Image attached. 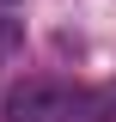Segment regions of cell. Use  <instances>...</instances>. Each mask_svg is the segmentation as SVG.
I'll list each match as a JSON object with an SVG mask.
<instances>
[{
	"mask_svg": "<svg viewBox=\"0 0 116 122\" xmlns=\"http://www.w3.org/2000/svg\"><path fill=\"white\" fill-rule=\"evenodd\" d=\"M6 122H116V98L67 79H18L6 92Z\"/></svg>",
	"mask_w": 116,
	"mask_h": 122,
	"instance_id": "6da1fadb",
	"label": "cell"
},
{
	"mask_svg": "<svg viewBox=\"0 0 116 122\" xmlns=\"http://www.w3.org/2000/svg\"><path fill=\"white\" fill-rule=\"evenodd\" d=\"M0 6H12V0H0Z\"/></svg>",
	"mask_w": 116,
	"mask_h": 122,
	"instance_id": "7a4b0ae2",
	"label": "cell"
}]
</instances>
